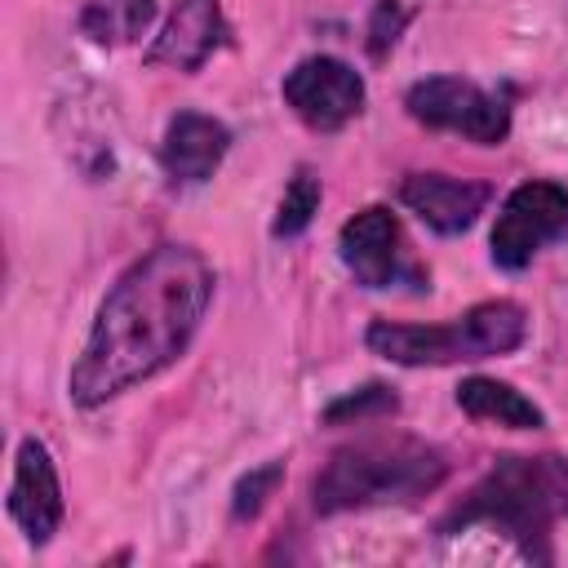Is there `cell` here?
I'll use <instances>...</instances> for the list:
<instances>
[{"instance_id": "e0dca14e", "label": "cell", "mask_w": 568, "mask_h": 568, "mask_svg": "<svg viewBox=\"0 0 568 568\" xmlns=\"http://www.w3.org/2000/svg\"><path fill=\"white\" fill-rule=\"evenodd\" d=\"M280 479H284V462L280 457L266 462V466H253L248 475H240L235 488H231V519H257L262 506L275 497Z\"/></svg>"}, {"instance_id": "9c48e42d", "label": "cell", "mask_w": 568, "mask_h": 568, "mask_svg": "<svg viewBox=\"0 0 568 568\" xmlns=\"http://www.w3.org/2000/svg\"><path fill=\"white\" fill-rule=\"evenodd\" d=\"M9 515L22 528V537L31 546H49V537L58 532L67 506H62V484H58V466L44 448V439L27 435L18 444L13 457V479H9Z\"/></svg>"}, {"instance_id": "9a60e30c", "label": "cell", "mask_w": 568, "mask_h": 568, "mask_svg": "<svg viewBox=\"0 0 568 568\" xmlns=\"http://www.w3.org/2000/svg\"><path fill=\"white\" fill-rule=\"evenodd\" d=\"M320 195H324V191H320V178H315L306 164H297L293 178H288V186H284V195H280L271 235H275V240L302 235V231L315 222V213H320Z\"/></svg>"}, {"instance_id": "5b68a950", "label": "cell", "mask_w": 568, "mask_h": 568, "mask_svg": "<svg viewBox=\"0 0 568 568\" xmlns=\"http://www.w3.org/2000/svg\"><path fill=\"white\" fill-rule=\"evenodd\" d=\"M337 253L359 288H373V293H390V288L426 293L430 288V271L422 266L399 217L386 204H368L355 217H346L337 231Z\"/></svg>"}, {"instance_id": "6da1fadb", "label": "cell", "mask_w": 568, "mask_h": 568, "mask_svg": "<svg viewBox=\"0 0 568 568\" xmlns=\"http://www.w3.org/2000/svg\"><path fill=\"white\" fill-rule=\"evenodd\" d=\"M217 275L191 244H155L102 297L80 359L67 373V395L80 408H102L124 390L178 364L213 306Z\"/></svg>"}, {"instance_id": "7a4b0ae2", "label": "cell", "mask_w": 568, "mask_h": 568, "mask_svg": "<svg viewBox=\"0 0 568 568\" xmlns=\"http://www.w3.org/2000/svg\"><path fill=\"white\" fill-rule=\"evenodd\" d=\"M568 515V457H497L493 470L439 519V532L497 528L537 564H550V528Z\"/></svg>"}, {"instance_id": "8fae6325", "label": "cell", "mask_w": 568, "mask_h": 568, "mask_svg": "<svg viewBox=\"0 0 568 568\" xmlns=\"http://www.w3.org/2000/svg\"><path fill=\"white\" fill-rule=\"evenodd\" d=\"M231 151V129L204 111H178L160 138V169L173 186H200Z\"/></svg>"}, {"instance_id": "7c38bea8", "label": "cell", "mask_w": 568, "mask_h": 568, "mask_svg": "<svg viewBox=\"0 0 568 568\" xmlns=\"http://www.w3.org/2000/svg\"><path fill=\"white\" fill-rule=\"evenodd\" d=\"M404 209H413L435 235H462L488 209L493 186L479 178H448V173H408L399 182Z\"/></svg>"}, {"instance_id": "ac0fdd59", "label": "cell", "mask_w": 568, "mask_h": 568, "mask_svg": "<svg viewBox=\"0 0 568 568\" xmlns=\"http://www.w3.org/2000/svg\"><path fill=\"white\" fill-rule=\"evenodd\" d=\"M408 18H413V9H408L404 0H377V4H373L368 27H364V49H368L373 62H382V58L395 49V40L404 36Z\"/></svg>"}, {"instance_id": "2e32d148", "label": "cell", "mask_w": 568, "mask_h": 568, "mask_svg": "<svg viewBox=\"0 0 568 568\" xmlns=\"http://www.w3.org/2000/svg\"><path fill=\"white\" fill-rule=\"evenodd\" d=\"M395 408H399L395 386H386V382H368V386H359V390L337 395V399L320 413V422H324V426H359V422L390 417Z\"/></svg>"}, {"instance_id": "52a82bcc", "label": "cell", "mask_w": 568, "mask_h": 568, "mask_svg": "<svg viewBox=\"0 0 568 568\" xmlns=\"http://www.w3.org/2000/svg\"><path fill=\"white\" fill-rule=\"evenodd\" d=\"M564 231H568V186H559L550 178H528L501 200V213L488 235L493 266L524 271Z\"/></svg>"}, {"instance_id": "4fadbf2b", "label": "cell", "mask_w": 568, "mask_h": 568, "mask_svg": "<svg viewBox=\"0 0 568 568\" xmlns=\"http://www.w3.org/2000/svg\"><path fill=\"white\" fill-rule=\"evenodd\" d=\"M457 408L475 422H497L510 430H541L546 426V413L524 390H515L510 382H497V377H479V373L457 382Z\"/></svg>"}, {"instance_id": "5bb4252c", "label": "cell", "mask_w": 568, "mask_h": 568, "mask_svg": "<svg viewBox=\"0 0 568 568\" xmlns=\"http://www.w3.org/2000/svg\"><path fill=\"white\" fill-rule=\"evenodd\" d=\"M155 13L160 0H89L80 9V31L93 44H129L151 27Z\"/></svg>"}, {"instance_id": "8992f818", "label": "cell", "mask_w": 568, "mask_h": 568, "mask_svg": "<svg viewBox=\"0 0 568 568\" xmlns=\"http://www.w3.org/2000/svg\"><path fill=\"white\" fill-rule=\"evenodd\" d=\"M404 111L439 133L470 138L479 146H501L510 138V102L466 75H426L404 93Z\"/></svg>"}, {"instance_id": "ba28073f", "label": "cell", "mask_w": 568, "mask_h": 568, "mask_svg": "<svg viewBox=\"0 0 568 568\" xmlns=\"http://www.w3.org/2000/svg\"><path fill=\"white\" fill-rule=\"evenodd\" d=\"M280 93H284V106H288L306 129H315V133H337V129H346V124L364 111V98H368L364 75H359L351 62L333 58V53H311V58H302V62L284 75Z\"/></svg>"}, {"instance_id": "3957f363", "label": "cell", "mask_w": 568, "mask_h": 568, "mask_svg": "<svg viewBox=\"0 0 568 568\" xmlns=\"http://www.w3.org/2000/svg\"><path fill=\"white\" fill-rule=\"evenodd\" d=\"M448 479L444 448L417 435H364L328 453L324 470L311 484V501L320 515L364 510V506H408L435 493Z\"/></svg>"}, {"instance_id": "277c9868", "label": "cell", "mask_w": 568, "mask_h": 568, "mask_svg": "<svg viewBox=\"0 0 568 568\" xmlns=\"http://www.w3.org/2000/svg\"><path fill=\"white\" fill-rule=\"evenodd\" d=\"M528 342V311L519 302H479L466 315L444 324H395L373 320L364 346L404 368H444V364H475L493 355H510Z\"/></svg>"}, {"instance_id": "30bf717a", "label": "cell", "mask_w": 568, "mask_h": 568, "mask_svg": "<svg viewBox=\"0 0 568 568\" xmlns=\"http://www.w3.org/2000/svg\"><path fill=\"white\" fill-rule=\"evenodd\" d=\"M226 44H231V22L222 13V0H178L169 22L146 49V67L200 71Z\"/></svg>"}]
</instances>
